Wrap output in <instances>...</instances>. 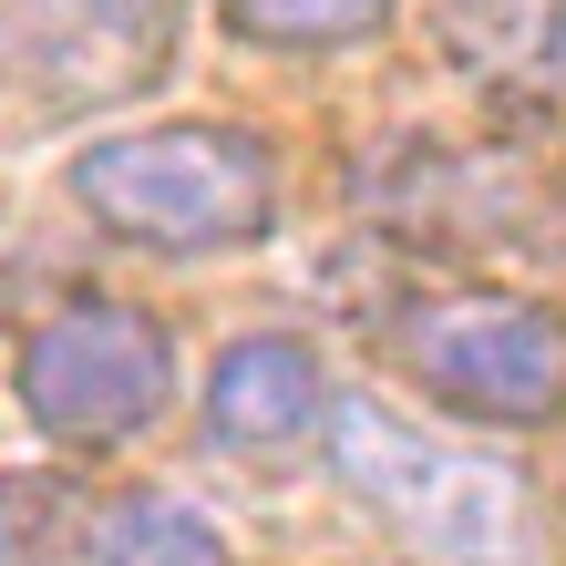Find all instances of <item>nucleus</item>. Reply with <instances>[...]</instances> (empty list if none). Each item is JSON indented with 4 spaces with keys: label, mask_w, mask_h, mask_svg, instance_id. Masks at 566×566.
I'll return each mask as SVG.
<instances>
[{
    "label": "nucleus",
    "mask_w": 566,
    "mask_h": 566,
    "mask_svg": "<svg viewBox=\"0 0 566 566\" xmlns=\"http://www.w3.org/2000/svg\"><path fill=\"white\" fill-rule=\"evenodd\" d=\"M73 207L155 258L258 248L279 217V165L238 124H145V135L73 155Z\"/></svg>",
    "instance_id": "obj_1"
},
{
    "label": "nucleus",
    "mask_w": 566,
    "mask_h": 566,
    "mask_svg": "<svg viewBox=\"0 0 566 566\" xmlns=\"http://www.w3.org/2000/svg\"><path fill=\"white\" fill-rule=\"evenodd\" d=\"M329 463H340V484L371 505L391 536L432 566H536V515H525V484L505 463L443 443V432H422L412 412L371 402V391H350V402H329Z\"/></svg>",
    "instance_id": "obj_2"
},
{
    "label": "nucleus",
    "mask_w": 566,
    "mask_h": 566,
    "mask_svg": "<svg viewBox=\"0 0 566 566\" xmlns=\"http://www.w3.org/2000/svg\"><path fill=\"white\" fill-rule=\"evenodd\" d=\"M391 360L463 422H556L566 412V310L505 289H432L391 310Z\"/></svg>",
    "instance_id": "obj_3"
},
{
    "label": "nucleus",
    "mask_w": 566,
    "mask_h": 566,
    "mask_svg": "<svg viewBox=\"0 0 566 566\" xmlns=\"http://www.w3.org/2000/svg\"><path fill=\"white\" fill-rule=\"evenodd\" d=\"M11 391L52 443L104 453V443H135L145 422H165V402H176V340L135 298H73V310L21 329Z\"/></svg>",
    "instance_id": "obj_4"
},
{
    "label": "nucleus",
    "mask_w": 566,
    "mask_h": 566,
    "mask_svg": "<svg viewBox=\"0 0 566 566\" xmlns=\"http://www.w3.org/2000/svg\"><path fill=\"white\" fill-rule=\"evenodd\" d=\"M186 0H0V83L42 114H104L165 83Z\"/></svg>",
    "instance_id": "obj_5"
},
{
    "label": "nucleus",
    "mask_w": 566,
    "mask_h": 566,
    "mask_svg": "<svg viewBox=\"0 0 566 566\" xmlns=\"http://www.w3.org/2000/svg\"><path fill=\"white\" fill-rule=\"evenodd\" d=\"M207 443H238V453H279L298 443L319 412H329V371L310 340H289V329H258V340H227L217 371H207Z\"/></svg>",
    "instance_id": "obj_6"
},
{
    "label": "nucleus",
    "mask_w": 566,
    "mask_h": 566,
    "mask_svg": "<svg viewBox=\"0 0 566 566\" xmlns=\"http://www.w3.org/2000/svg\"><path fill=\"white\" fill-rule=\"evenodd\" d=\"M62 556L73 566H238L227 536L196 505H176V494H104Z\"/></svg>",
    "instance_id": "obj_7"
},
{
    "label": "nucleus",
    "mask_w": 566,
    "mask_h": 566,
    "mask_svg": "<svg viewBox=\"0 0 566 566\" xmlns=\"http://www.w3.org/2000/svg\"><path fill=\"white\" fill-rule=\"evenodd\" d=\"M391 11H402V0H217V21L248 31V42H269V52H350V42H371Z\"/></svg>",
    "instance_id": "obj_8"
},
{
    "label": "nucleus",
    "mask_w": 566,
    "mask_h": 566,
    "mask_svg": "<svg viewBox=\"0 0 566 566\" xmlns=\"http://www.w3.org/2000/svg\"><path fill=\"white\" fill-rule=\"evenodd\" d=\"M536 62H546V83H566V0L546 11V42H536Z\"/></svg>",
    "instance_id": "obj_9"
}]
</instances>
